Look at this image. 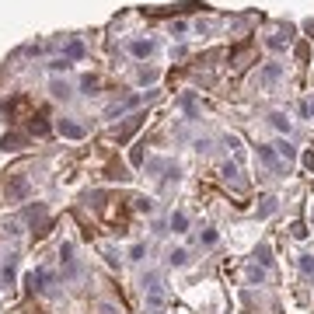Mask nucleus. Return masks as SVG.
I'll list each match as a JSON object with an SVG mask.
<instances>
[{
    "label": "nucleus",
    "mask_w": 314,
    "mask_h": 314,
    "mask_svg": "<svg viewBox=\"0 0 314 314\" xmlns=\"http://www.w3.org/2000/svg\"><path fill=\"white\" fill-rule=\"evenodd\" d=\"M171 227H175V230H185V217L175 213V217H171Z\"/></svg>",
    "instance_id": "obj_9"
},
{
    "label": "nucleus",
    "mask_w": 314,
    "mask_h": 314,
    "mask_svg": "<svg viewBox=\"0 0 314 314\" xmlns=\"http://www.w3.org/2000/svg\"><path fill=\"white\" fill-rule=\"evenodd\" d=\"M31 133H38V136H42V133H49V126H46V115H38V119H31Z\"/></svg>",
    "instance_id": "obj_5"
},
{
    "label": "nucleus",
    "mask_w": 314,
    "mask_h": 314,
    "mask_svg": "<svg viewBox=\"0 0 314 314\" xmlns=\"http://www.w3.org/2000/svg\"><path fill=\"white\" fill-rule=\"evenodd\" d=\"M66 56H70V60H81V56H84V46H81V42H70V46H66Z\"/></svg>",
    "instance_id": "obj_6"
},
{
    "label": "nucleus",
    "mask_w": 314,
    "mask_h": 314,
    "mask_svg": "<svg viewBox=\"0 0 314 314\" xmlns=\"http://www.w3.org/2000/svg\"><path fill=\"white\" fill-rule=\"evenodd\" d=\"M11 192H14V195H25V192H28V182H25V178H14V182H11Z\"/></svg>",
    "instance_id": "obj_7"
},
{
    "label": "nucleus",
    "mask_w": 314,
    "mask_h": 314,
    "mask_svg": "<svg viewBox=\"0 0 314 314\" xmlns=\"http://www.w3.org/2000/svg\"><path fill=\"white\" fill-rule=\"evenodd\" d=\"M4 147L7 150H18V147H25V136L21 133H11V136H4Z\"/></svg>",
    "instance_id": "obj_4"
},
{
    "label": "nucleus",
    "mask_w": 314,
    "mask_h": 314,
    "mask_svg": "<svg viewBox=\"0 0 314 314\" xmlns=\"http://www.w3.org/2000/svg\"><path fill=\"white\" fill-rule=\"evenodd\" d=\"M94 88H98V81H94V77H84V91H88V94H91V91H94Z\"/></svg>",
    "instance_id": "obj_10"
},
{
    "label": "nucleus",
    "mask_w": 314,
    "mask_h": 314,
    "mask_svg": "<svg viewBox=\"0 0 314 314\" xmlns=\"http://www.w3.org/2000/svg\"><path fill=\"white\" fill-rule=\"evenodd\" d=\"M42 283H49V272H46V269H38V272H31V276H28V286H31V290H42Z\"/></svg>",
    "instance_id": "obj_2"
},
{
    "label": "nucleus",
    "mask_w": 314,
    "mask_h": 314,
    "mask_svg": "<svg viewBox=\"0 0 314 314\" xmlns=\"http://www.w3.org/2000/svg\"><path fill=\"white\" fill-rule=\"evenodd\" d=\"M60 133L70 136V140H81V136H84V129L77 126V123H60Z\"/></svg>",
    "instance_id": "obj_3"
},
{
    "label": "nucleus",
    "mask_w": 314,
    "mask_h": 314,
    "mask_svg": "<svg viewBox=\"0 0 314 314\" xmlns=\"http://www.w3.org/2000/svg\"><path fill=\"white\" fill-rule=\"evenodd\" d=\"M28 220H31V227H42V220H46V206H42V203L28 206Z\"/></svg>",
    "instance_id": "obj_1"
},
{
    "label": "nucleus",
    "mask_w": 314,
    "mask_h": 314,
    "mask_svg": "<svg viewBox=\"0 0 314 314\" xmlns=\"http://www.w3.org/2000/svg\"><path fill=\"white\" fill-rule=\"evenodd\" d=\"M150 53V42H133V56H147Z\"/></svg>",
    "instance_id": "obj_8"
},
{
    "label": "nucleus",
    "mask_w": 314,
    "mask_h": 314,
    "mask_svg": "<svg viewBox=\"0 0 314 314\" xmlns=\"http://www.w3.org/2000/svg\"><path fill=\"white\" fill-rule=\"evenodd\" d=\"M304 115H314V101H304Z\"/></svg>",
    "instance_id": "obj_11"
}]
</instances>
